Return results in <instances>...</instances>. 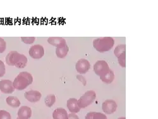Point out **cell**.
Listing matches in <instances>:
<instances>
[{"mask_svg":"<svg viewBox=\"0 0 158 119\" xmlns=\"http://www.w3.org/2000/svg\"><path fill=\"white\" fill-rule=\"evenodd\" d=\"M6 63L9 66H15L18 69H23L27 66V58L17 51H11L6 55Z\"/></svg>","mask_w":158,"mask_h":119,"instance_id":"obj_1","label":"cell"},{"mask_svg":"<svg viewBox=\"0 0 158 119\" xmlns=\"http://www.w3.org/2000/svg\"><path fill=\"white\" fill-rule=\"evenodd\" d=\"M33 82V77L28 72H22L15 78L13 84L15 89L22 91L27 88Z\"/></svg>","mask_w":158,"mask_h":119,"instance_id":"obj_2","label":"cell"},{"mask_svg":"<svg viewBox=\"0 0 158 119\" xmlns=\"http://www.w3.org/2000/svg\"><path fill=\"white\" fill-rule=\"evenodd\" d=\"M114 45V39L111 37H99L93 41V46L100 53L106 52L112 49Z\"/></svg>","mask_w":158,"mask_h":119,"instance_id":"obj_3","label":"cell"},{"mask_svg":"<svg viewBox=\"0 0 158 119\" xmlns=\"http://www.w3.org/2000/svg\"><path fill=\"white\" fill-rule=\"evenodd\" d=\"M96 98V92L93 90H89L77 100L78 106L81 109L85 108L93 103Z\"/></svg>","mask_w":158,"mask_h":119,"instance_id":"obj_4","label":"cell"},{"mask_svg":"<svg viewBox=\"0 0 158 119\" xmlns=\"http://www.w3.org/2000/svg\"><path fill=\"white\" fill-rule=\"evenodd\" d=\"M110 70L109 65L105 60H98L94 65V71L99 77L106 74Z\"/></svg>","mask_w":158,"mask_h":119,"instance_id":"obj_5","label":"cell"},{"mask_svg":"<svg viewBox=\"0 0 158 119\" xmlns=\"http://www.w3.org/2000/svg\"><path fill=\"white\" fill-rule=\"evenodd\" d=\"M118 105L113 100H107L102 104V111L107 115H111L116 112Z\"/></svg>","mask_w":158,"mask_h":119,"instance_id":"obj_6","label":"cell"},{"mask_svg":"<svg viewBox=\"0 0 158 119\" xmlns=\"http://www.w3.org/2000/svg\"><path fill=\"white\" fill-rule=\"evenodd\" d=\"M29 54L34 59H40L44 55V49L40 45H35L30 48Z\"/></svg>","mask_w":158,"mask_h":119,"instance_id":"obj_7","label":"cell"},{"mask_svg":"<svg viewBox=\"0 0 158 119\" xmlns=\"http://www.w3.org/2000/svg\"><path fill=\"white\" fill-rule=\"evenodd\" d=\"M90 68V62L84 58L78 60L75 65V69L78 73L80 74H86Z\"/></svg>","mask_w":158,"mask_h":119,"instance_id":"obj_8","label":"cell"},{"mask_svg":"<svg viewBox=\"0 0 158 119\" xmlns=\"http://www.w3.org/2000/svg\"><path fill=\"white\" fill-rule=\"evenodd\" d=\"M13 82L8 79H3L0 81V90L5 94H11L15 91Z\"/></svg>","mask_w":158,"mask_h":119,"instance_id":"obj_9","label":"cell"},{"mask_svg":"<svg viewBox=\"0 0 158 119\" xmlns=\"http://www.w3.org/2000/svg\"><path fill=\"white\" fill-rule=\"evenodd\" d=\"M24 97L25 99H27V100L31 103H35L41 100L42 94L38 91L31 90L25 92Z\"/></svg>","mask_w":158,"mask_h":119,"instance_id":"obj_10","label":"cell"},{"mask_svg":"<svg viewBox=\"0 0 158 119\" xmlns=\"http://www.w3.org/2000/svg\"><path fill=\"white\" fill-rule=\"evenodd\" d=\"M17 114L19 119H29L32 116V110L27 106H22Z\"/></svg>","mask_w":158,"mask_h":119,"instance_id":"obj_11","label":"cell"},{"mask_svg":"<svg viewBox=\"0 0 158 119\" xmlns=\"http://www.w3.org/2000/svg\"><path fill=\"white\" fill-rule=\"evenodd\" d=\"M67 108L70 113H77L80 112L81 110V108H79V107L78 106L77 100L74 98L69 99L67 101Z\"/></svg>","mask_w":158,"mask_h":119,"instance_id":"obj_12","label":"cell"},{"mask_svg":"<svg viewBox=\"0 0 158 119\" xmlns=\"http://www.w3.org/2000/svg\"><path fill=\"white\" fill-rule=\"evenodd\" d=\"M53 119H68L69 114L63 108H57L52 113Z\"/></svg>","mask_w":158,"mask_h":119,"instance_id":"obj_13","label":"cell"},{"mask_svg":"<svg viewBox=\"0 0 158 119\" xmlns=\"http://www.w3.org/2000/svg\"><path fill=\"white\" fill-rule=\"evenodd\" d=\"M48 42L51 45L56 47L67 44V41L65 39L60 37H50L48 39Z\"/></svg>","mask_w":158,"mask_h":119,"instance_id":"obj_14","label":"cell"},{"mask_svg":"<svg viewBox=\"0 0 158 119\" xmlns=\"http://www.w3.org/2000/svg\"><path fill=\"white\" fill-rule=\"evenodd\" d=\"M69 51V48L67 44L58 46L56 49V56L60 58H64L67 55Z\"/></svg>","mask_w":158,"mask_h":119,"instance_id":"obj_15","label":"cell"},{"mask_svg":"<svg viewBox=\"0 0 158 119\" xmlns=\"http://www.w3.org/2000/svg\"><path fill=\"white\" fill-rule=\"evenodd\" d=\"M100 79L104 83L110 84L114 81V74L113 71L110 69L106 74H105L101 76Z\"/></svg>","mask_w":158,"mask_h":119,"instance_id":"obj_16","label":"cell"},{"mask_svg":"<svg viewBox=\"0 0 158 119\" xmlns=\"http://www.w3.org/2000/svg\"><path fill=\"white\" fill-rule=\"evenodd\" d=\"M85 119H108V118L106 115L101 112H90L86 114Z\"/></svg>","mask_w":158,"mask_h":119,"instance_id":"obj_17","label":"cell"},{"mask_svg":"<svg viewBox=\"0 0 158 119\" xmlns=\"http://www.w3.org/2000/svg\"><path fill=\"white\" fill-rule=\"evenodd\" d=\"M6 103L12 108H18L20 106V101L16 96H8L6 100Z\"/></svg>","mask_w":158,"mask_h":119,"instance_id":"obj_18","label":"cell"},{"mask_svg":"<svg viewBox=\"0 0 158 119\" xmlns=\"http://www.w3.org/2000/svg\"><path fill=\"white\" fill-rule=\"evenodd\" d=\"M126 51V45L125 44H122L116 46L114 50V53L116 57H120L123 53Z\"/></svg>","mask_w":158,"mask_h":119,"instance_id":"obj_19","label":"cell"},{"mask_svg":"<svg viewBox=\"0 0 158 119\" xmlns=\"http://www.w3.org/2000/svg\"><path fill=\"white\" fill-rule=\"evenodd\" d=\"M44 102L46 105L48 107H52V105L55 104L56 102V96L55 95H48L45 99H44Z\"/></svg>","mask_w":158,"mask_h":119,"instance_id":"obj_20","label":"cell"},{"mask_svg":"<svg viewBox=\"0 0 158 119\" xmlns=\"http://www.w3.org/2000/svg\"><path fill=\"white\" fill-rule=\"evenodd\" d=\"M118 62L119 65L123 68L126 67V51L118 57Z\"/></svg>","mask_w":158,"mask_h":119,"instance_id":"obj_21","label":"cell"},{"mask_svg":"<svg viewBox=\"0 0 158 119\" xmlns=\"http://www.w3.org/2000/svg\"><path fill=\"white\" fill-rule=\"evenodd\" d=\"M35 40V37H21V41L25 44L31 45L34 43Z\"/></svg>","mask_w":158,"mask_h":119,"instance_id":"obj_22","label":"cell"},{"mask_svg":"<svg viewBox=\"0 0 158 119\" xmlns=\"http://www.w3.org/2000/svg\"><path fill=\"white\" fill-rule=\"evenodd\" d=\"M0 119H11L10 113L5 110H0Z\"/></svg>","mask_w":158,"mask_h":119,"instance_id":"obj_23","label":"cell"},{"mask_svg":"<svg viewBox=\"0 0 158 119\" xmlns=\"http://www.w3.org/2000/svg\"><path fill=\"white\" fill-rule=\"evenodd\" d=\"M6 49V43L4 39L0 37V53H2Z\"/></svg>","mask_w":158,"mask_h":119,"instance_id":"obj_24","label":"cell"},{"mask_svg":"<svg viewBox=\"0 0 158 119\" xmlns=\"http://www.w3.org/2000/svg\"><path fill=\"white\" fill-rule=\"evenodd\" d=\"M6 73L5 65L3 61L0 60V77H2Z\"/></svg>","mask_w":158,"mask_h":119,"instance_id":"obj_25","label":"cell"},{"mask_svg":"<svg viewBox=\"0 0 158 119\" xmlns=\"http://www.w3.org/2000/svg\"><path fill=\"white\" fill-rule=\"evenodd\" d=\"M76 77H77V79H78V80L79 81H81V82L83 84V85H84V86H86V84H87L86 79H85L82 75H81V74H77V75H76Z\"/></svg>","mask_w":158,"mask_h":119,"instance_id":"obj_26","label":"cell"},{"mask_svg":"<svg viewBox=\"0 0 158 119\" xmlns=\"http://www.w3.org/2000/svg\"><path fill=\"white\" fill-rule=\"evenodd\" d=\"M68 119H79V117L75 113H70V114H69Z\"/></svg>","mask_w":158,"mask_h":119,"instance_id":"obj_27","label":"cell"},{"mask_svg":"<svg viewBox=\"0 0 158 119\" xmlns=\"http://www.w3.org/2000/svg\"><path fill=\"white\" fill-rule=\"evenodd\" d=\"M118 119H126V118L125 117H119Z\"/></svg>","mask_w":158,"mask_h":119,"instance_id":"obj_28","label":"cell"},{"mask_svg":"<svg viewBox=\"0 0 158 119\" xmlns=\"http://www.w3.org/2000/svg\"><path fill=\"white\" fill-rule=\"evenodd\" d=\"M16 119H19V118H18V117H17V118H16Z\"/></svg>","mask_w":158,"mask_h":119,"instance_id":"obj_29","label":"cell"}]
</instances>
